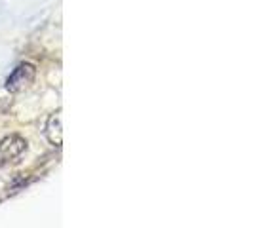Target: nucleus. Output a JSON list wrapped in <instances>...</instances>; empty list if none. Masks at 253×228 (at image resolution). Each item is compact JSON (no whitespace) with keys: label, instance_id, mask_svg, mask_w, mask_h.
<instances>
[{"label":"nucleus","instance_id":"nucleus-1","mask_svg":"<svg viewBox=\"0 0 253 228\" xmlns=\"http://www.w3.org/2000/svg\"><path fill=\"white\" fill-rule=\"evenodd\" d=\"M35 76H37V69H35L33 65L21 63L17 69H13L12 75L8 76V80H6V89L12 91V93H17V91H21V89L29 88V86L33 84Z\"/></svg>","mask_w":253,"mask_h":228},{"label":"nucleus","instance_id":"nucleus-2","mask_svg":"<svg viewBox=\"0 0 253 228\" xmlns=\"http://www.w3.org/2000/svg\"><path fill=\"white\" fill-rule=\"evenodd\" d=\"M27 151V141L19 135H8L0 139V165L15 162Z\"/></svg>","mask_w":253,"mask_h":228},{"label":"nucleus","instance_id":"nucleus-3","mask_svg":"<svg viewBox=\"0 0 253 228\" xmlns=\"http://www.w3.org/2000/svg\"><path fill=\"white\" fill-rule=\"evenodd\" d=\"M46 135H48V139H50L51 145L61 147V116H59V113L51 114L50 118H48Z\"/></svg>","mask_w":253,"mask_h":228}]
</instances>
